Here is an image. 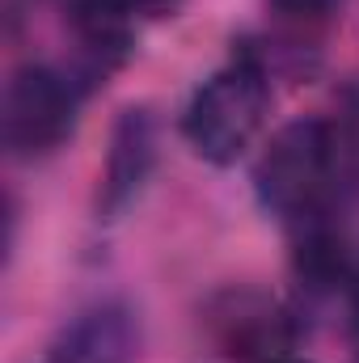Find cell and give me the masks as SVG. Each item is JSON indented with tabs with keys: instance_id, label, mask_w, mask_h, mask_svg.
Wrapping results in <instances>:
<instances>
[{
	"instance_id": "obj_1",
	"label": "cell",
	"mask_w": 359,
	"mask_h": 363,
	"mask_svg": "<svg viewBox=\"0 0 359 363\" xmlns=\"http://www.w3.org/2000/svg\"><path fill=\"white\" fill-rule=\"evenodd\" d=\"M263 110H267L263 64L254 51H237L228 68H220L211 81L194 89L182 114V131L203 161L228 165L245 152V144L263 127Z\"/></svg>"
},
{
	"instance_id": "obj_2",
	"label": "cell",
	"mask_w": 359,
	"mask_h": 363,
	"mask_svg": "<svg viewBox=\"0 0 359 363\" xmlns=\"http://www.w3.org/2000/svg\"><path fill=\"white\" fill-rule=\"evenodd\" d=\"M258 199L279 216H304L330 178V131L317 118L287 123L258 161Z\"/></svg>"
},
{
	"instance_id": "obj_3",
	"label": "cell",
	"mask_w": 359,
	"mask_h": 363,
	"mask_svg": "<svg viewBox=\"0 0 359 363\" xmlns=\"http://www.w3.org/2000/svg\"><path fill=\"white\" fill-rule=\"evenodd\" d=\"M72 89L47 68H21L4 93V140L17 157H43L72 131Z\"/></svg>"
},
{
	"instance_id": "obj_4",
	"label": "cell",
	"mask_w": 359,
	"mask_h": 363,
	"mask_svg": "<svg viewBox=\"0 0 359 363\" xmlns=\"http://www.w3.org/2000/svg\"><path fill=\"white\" fill-rule=\"evenodd\" d=\"M207 334L228 351V355H241V359H254V355H275L287 347V317L283 308L263 296V291H250V287H233V291H220L211 304H207Z\"/></svg>"
},
{
	"instance_id": "obj_5",
	"label": "cell",
	"mask_w": 359,
	"mask_h": 363,
	"mask_svg": "<svg viewBox=\"0 0 359 363\" xmlns=\"http://www.w3.org/2000/svg\"><path fill=\"white\" fill-rule=\"evenodd\" d=\"M157 157V123L148 106H127L114 123L110 152H106V174H101V211H118L140 182L148 178Z\"/></svg>"
},
{
	"instance_id": "obj_6",
	"label": "cell",
	"mask_w": 359,
	"mask_h": 363,
	"mask_svg": "<svg viewBox=\"0 0 359 363\" xmlns=\"http://www.w3.org/2000/svg\"><path fill=\"white\" fill-rule=\"evenodd\" d=\"M72 30L81 34V43L118 60L131 47V4L127 0H72Z\"/></svg>"
},
{
	"instance_id": "obj_7",
	"label": "cell",
	"mask_w": 359,
	"mask_h": 363,
	"mask_svg": "<svg viewBox=\"0 0 359 363\" xmlns=\"http://www.w3.org/2000/svg\"><path fill=\"white\" fill-rule=\"evenodd\" d=\"M296 267L309 274V279H317V283H330V279L338 274V267H343V254H338V245H334L330 237L313 233V237H304V241H300Z\"/></svg>"
},
{
	"instance_id": "obj_8",
	"label": "cell",
	"mask_w": 359,
	"mask_h": 363,
	"mask_svg": "<svg viewBox=\"0 0 359 363\" xmlns=\"http://www.w3.org/2000/svg\"><path fill=\"white\" fill-rule=\"evenodd\" d=\"M270 9H275V17L309 30V26H326L334 17L338 0H270Z\"/></svg>"
},
{
	"instance_id": "obj_9",
	"label": "cell",
	"mask_w": 359,
	"mask_h": 363,
	"mask_svg": "<svg viewBox=\"0 0 359 363\" xmlns=\"http://www.w3.org/2000/svg\"><path fill=\"white\" fill-rule=\"evenodd\" d=\"M127 4H140V9H170L174 0H127Z\"/></svg>"
}]
</instances>
